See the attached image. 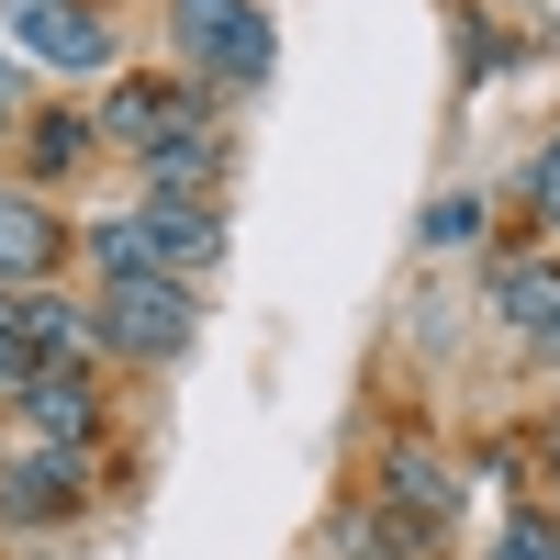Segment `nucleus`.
Returning <instances> with one entry per match:
<instances>
[{
	"instance_id": "1",
	"label": "nucleus",
	"mask_w": 560,
	"mask_h": 560,
	"mask_svg": "<svg viewBox=\"0 0 560 560\" xmlns=\"http://www.w3.org/2000/svg\"><path fill=\"white\" fill-rule=\"evenodd\" d=\"M168 45H179V79H213V90H258L280 68V34L258 0H168Z\"/></svg>"
},
{
	"instance_id": "2",
	"label": "nucleus",
	"mask_w": 560,
	"mask_h": 560,
	"mask_svg": "<svg viewBox=\"0 0 560 560\" xmlns=\"http://www.w3.org/2000/svg\"><path fill=\"white\" fill-rule=\"evenodd\" d=\"M90 337H102V359L168 370V359H191L202 303H191V280H102V303H90Z\"/></svg>"
},
{
	"instance_id": "3",
	"label": "nucleus",
	"mask_w": 560,
	"mask_h": 560,
	"mask_svg": "<svg viewBox=\"0 0 560 560\" xmlns=\"http://www.w3.org/2000/svg\"><path fill=\"white\" fill-rule=\"evenodd\" d=\"M0 34H12V57L57 68V79H102L113 68V23L90 0H0Z\"/></svg>"
},
{
	"instance_id": "4",
	"label": "nucleus",
	"mask_w": 560,
	"mask_h": 560,
	"mask_svg": "<svg viewBox=\"0 0 560 560\" xmlns=\"http://www.w3.org/2000/svg\"><path fill=\"white\" fill-rule=\"evenodd\" d=\"M90 504V471L68 448H23V459H0V527H68Z\"/></svg>"
},
{
	"instance_id": "5",
	"label": "nucleus",
	"mask_w": 560,
	"mask_h": 560,
	"mask_svg": "<svg viewBox=\"0 0 560 560\" xmlns=\"http://www.w3.org/2000/svg\"><path fill=\"white\" fill-rule=\"evenodd\" d=\"M102 337H90V303H57V292H23L12 303V382L23 370H90Z\"/></svg>"
},
{
	"instance_id": "6",
	"label": "nucleus",
	"mask_w": 560,
	"mask_h": 560,
	"mask_svg": "<svg viewBox=\"0 0 560 560\" xmlns=\"http://www.w3.org/2000/svg\"><path fill=\"white\" fill-rule=\"evenodd\" d=\"M179 124H202L191 79H113V90H102V135H113V147H135V158H147L158 135H179Z\"/></svg>"
},
{
	"instance_id": "7",
	"label": "nucleus",
	"mask_w": 560,
	"mask_h": 560,
	"mask_svg": "<svg viewBox=\"0 0 560 560\" xmlns=\"http://www.w3.org/2000/svg\"><path fill=\"white\" fill-rule=\"evenodd\" d=\"M12 404L34 415V438H45V448H68V459L102 438V393H90V370H23Z\"/></svg>"
},
{
	"instance_id": "8",
	"label": "nucleus",
	"mask_w": 560,
	"mask_h": 560,
	"mask_svg": "<svg viewBox=\"0 0 560 560\" xmlns=\"http://www.w3.org/2000/svg\"><path fill=\"white\" fill-rule=\"evenodd\" d=\"M493 314L560 359V258H493Z\"/></svg>"
},
{
	"instance_id": "9",
	"label": "nucleus",
	"mask_w": 560,
	"mask_h": 560,
	"mask_svg": "<svg viewBox=\"0 0 560 560\" xmlns=\"http://www.w3.org/2000/svg\"><path fill=\"white\" fill-rule=\"evenodd\" d=\"M68 258V224L45 213L34 191H0V280H23V292H45V269Z\"/></svg>"
},
{
	"instance_id": "10",
	"label": "nucleus",
	"mask_w": 560,
	"mask_h": 560,
	"mask_svg": "<svg viewBox=\"0 0 560 560\" xmlns=\"http://www.w3.org/2000/svg\"><path fill=\"white\" fill-rule=\"evenodd\" d=\"M213 179H224V147L202 124H179L147 147V202H213Z\"/></svg>"
},
{
	"instance_id": "11",
	"label": "nucleus",
	"mask_w": 560,
	"mask_h": 560,
	"mask_svg": "<svg viewBox=\"0 0 560 560\" xmlns=\"http://www.w3.org/2000/svg\"><path fill=\"white\" fill-rule=\"evenodd\" d=\"M147 236H158L168 280H191V269L224 258V213H213V202H147Z\"/></svg>"
},
{
	"instance_id": "12",
	"label": "nucleus",
	"mask_w": 560,
	"mask_h": 560,
	"mask_svg": "<svg viewBox=\"0 0 560 560\" xmlns=\"http://www.w3.org/2000/svg\"><path fill=\"white\" fill-rule=\"evenodd\" d=\"M79 247H90V269H102V280H168V258H158V236H147V213H102Z\"/></svg>"
},
{
	"instance_id": "13",
	"label": "nucleus",
	"mask_w": 560,
	"mask_h": 560,
	"mask_svg": "<svg viewBox=\"0 0 560 560\" xmlns=\"http://www.w3.org/2000/svg\"><path fill=\"white\" fill-rule=\"evenodd\" d=\"M382 504H404V516H415V527H438V516H448V504H459V482L438 471V459H427V448H393V471H382Z\"/></svg>"
},
{
	"instance_id": "14",
	"label": "nucleus",
	"mask_w": 560,
	"mask_h": 560,
	"mask_svg": "<svg viewBox=\"0 0 560 560\" xmlns=\"http://www.w3.org/2000/svg\"><path fill=\"white\" fill-rule=\"evenodd\" d=\"M493 560H560V516H538V504H516L493 538Z\"/></svg>"
},
{
	"instance_id": "15",
	"label": "nucleus",
	"mask_w": 560,
	"mask_h": 560,
	"mask_svg": "<svg viewBox=\"0 0 560 560\" xmlns=\"http://www.w3.org/2000/svg\"><path fill=\"white\" fill-rule=\"evenodd\" d=\"M482 236V191H448V202H427V247H471Z\"/></svg>"
},
{
	"instance_id": "16",
	"label": "nucleus",
	"mask_w": 560,
	"mask_h": 560,
	"mask_svg": "<svg viewBox=\"0 0 560 560\" xmlns=\"http://www.w3.org/2000/svg\"><path fill=\"white\" fill-rule=\"evenodd\" d=\"M79 147H90V124H79V113H34V168H68Z\"/></svg>"
},
{
	"instance_id": "17",
	"label": "nucleus",
	"mask_w": 560,
	"mask_h": 560,
	"mask_svg": "<svg viewBox=\"0 0 560 560\" xmlns=\"http://www.w3.org/2000/svg\"><path fill=\"white\" fill-rule=\"evenodd\" d=\"M527 202L549 213V236H560V135H549V147L527 158Z\"/></svg>"
},
{
	"instance_id": "18",
	"label": "nucleus",
	"mask_w": 560,
	"mask_h": 560,
	"mask_svg": "<svg viewBox=\"0 0 560 560\" xmlns=\"http://www.w3.org/2000/svg\"><path fill=\"white\" fill-rule=\"evenodd\" d=\"M0 393H12V303H0Z\"/></svg>"
},
{
	"instance_id": "19",
	"label": "nucleus",
	"mask_w": 560,
	"mask_h": 560,
	"mask_svg": "<svg viewBox=\"0 0 560 560\" xmlns=\"http://www.w3.org/2000/svg\"><path fill=\"white\" fill-rule=\"evenodd\" d=\"M0 135H12V79H0Z\"/></svg>"
},
{
	"instance_id": "20",
	"label": "nucleus",
	"mask_w": 560,
	"mask_h": 560,
	"mask_svg": "<svg viewBox=\"0 0 560 560\" xmlns=\"http://www.w3.org/2000/svg\"><path fill=\"white\" fill-rule=\"evenodd\" d=\"M549 482H560V427H549Z\"/></svg>"
}]
</instances>
